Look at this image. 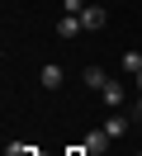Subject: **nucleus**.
<instances>
[{"label":"nucleus","mask_w":142,"mask_h":156,"mask_svg":"<svg viewBox=\"0 0 142 156\" xmlns=\"http://www.w3.org/2000/svg\"><path fill=\"white\" fill-rule=\"evenodd\" d=\"M81 24H85V29H104V24H109V14H104V5H85V10H81Z\"/></svg>","instance_id":"f257e3e1"},{"label":"nucleus","mask_w":142,"mask_h":156,"mask_svg":"<svg viewBox=\"0 0 142 156\" xmlns=\"http://www.w3.org/2000/svg\"><path fill=\"white\" fill-rule=\"evenodd\" d=\"M57 33H62V38H76V33H85L81 14H62V19H57Z\"/></svg>","instance_id":"f03ea898"},{"label":"nucleus","mask_w":142,"mask_h":156,"mask_svg":"<svg viewBox=\"0 0 142 156\" xmlns=\"http://www.w3.org/2000/svg\"><path fill=\"white\" fill-rule=\"evenodd\" d=\"M100 99H104L109 109H123V85H118V80H109V85L100 90Z\"/></svg>","instance_id":"7ed1b4c3"},{"label":"nucleus","mask_w":142,"mask_h":156,"mask_svg":"<svg viewBox=\"0 0 142 156\" xmlns=\"http://www.w3.org/2000/svg\"><path fill=\"white\" fill-rule=\"evenodd\" d=\"M85 151H104V147H109V133H104V128H100V133H85Z\"/></svg>","instance_id":"20e7f679"},{"label":"nucleus","mask_w":142,"mask_h":156,"mask_svg":"<svg viewBox=\"0 0 142 156\" xmlns=\"http://www.w3.org/2000/svg\"><path fill=\"white\" fill-rule=\"evenodd\" d=\"M62 80H66V76H62V66H57V62H47V66H43V85H47V90H57Z\"/></svg>","instance_id":"39448f33"},{"label":"nucleus","mask_w":142,"mask_h":156,"mask_svg":"<svg viewBox=\"0 0 142 156\" xmlns=\"http://www.w3.org/2000/svg\"><path fill=\"white\" fill-rule=\"evenodd\" d=\"M85 85H90V90H104V85H109V76H104L100 66H85Z\"/></svg>","instance_id":"423d86ee"},{"label":"nucleus","mask_w":142,"mask_h":156,"mask_svg":"<svg viewBox=\"0 0 142 156\" xmlns=\"http://www.w3.org/2000/svg\"><path fill=\"white\" fill-rule=\"evenodd\" d=\"M104 133H109V137H123V133H128V118H123V114H109V123H104Z\"/></svg>","instance_id":"0eeeda50"},{"label":"nucleus","mask_w":142,"mask_h":156,"mask_svg":"<svg viewBox=\"0 0 142 156\" xmlns=\"http://www.w3.org/2000/svg\"><path fill=\"white\" fill-rule=\"evenodd\" d=\"M123 71L137 76V71H142V52H123Z\"/></svg>","instance_id":"6e6552de"},{"label":"nucleus","mask_w":142,"mask_h":156,"mask_svg":"<svg viewBox=\"0 0 142 156\" xmlns=\"http://www.w3.org/2000/svg\"><path fill=\"white\" fill-rule=\"evenodd\" d=\"M85 10V0H62V14H81Z\"/></svg>","instance_id":"1a4fd4ad"},{"label":"nucleus","mask_w":142,"mask_h":156,"mask_svg":"<svg viewBox=\"0 0 142 156\" xmlns=\"http://www.w3.org/2000/svg\"><path fill=\"white\" fill-rule=\"evenodd\" d=\"M66 156H90V151H85V147H71V151H66Z\"/></svg>","instance_id":"9d476101"},{"label":"nucleus","mask_w":142,"mask_h":156,"mask_svg":"<svg viewBox=\"0 0 142 156\" xmlns=\"http://www.w3.org/2000/svg\"><path fill=\"white\" fill-rule=\"evenodd\" d=\"M137 118H142V95H137Z\"/></svg>","instance_id":"9b49d317"},{"label":"nucleus","mask_w":142,"mask_h":156,"mask_svg":"<svg viewBox=\"0 0 142 156\" xmlns=\"http://www.w3.org/2000/svg\"><path fill=\"white\" fill-rule=\"evenodd\" d=\"M137 90H142V71H137Z\"/></svg>","instance_id":"f8f14e48"}]
</instances>
